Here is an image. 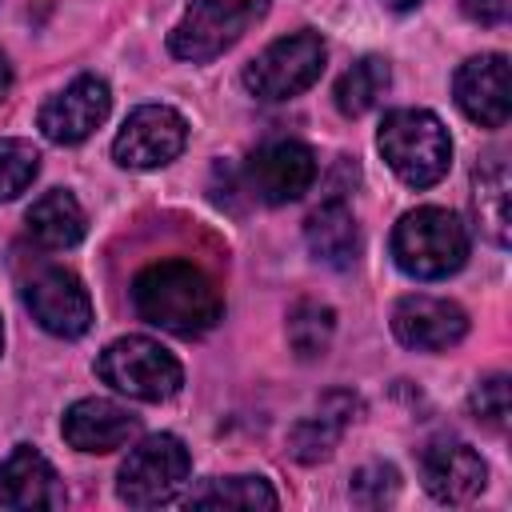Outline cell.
Returning a JSON list of instances; mask_svg holds the SVG:
<instances>
[{
	"instance_id": "cell-1",
	"label": "cell",
	"mask_w": 512,
	"mask_h": 512,
	"mask_svg": "<svg viewBox=\"0 0 512 512\" xmlns=\"http://www.w3.org/2000/svg\"><path fill=\"white\" fill-rule=\"evenodd\" d=\"M132 304L140 320L156 324L160 332L196 340L212 332L224 316L220 288L212 276L188 260H156L132 280Z\"/></svg>"
},
{
	"instance_id": "cell-26",
	"label": "cell",
	"mask_w": 512,
	"mask_h": 512,
	"mask_svg": "<svg viewBox=\"0 0 512 512\" xmlns=\"http://www.w3.org/2000/svg\"><path fill=\"white\" fill-rule=\"evenodd\" d=\"M348 492H352L356 504H364V508H380V504L396 500V492H400V476H396L392 464H364V468L352 472V488H348Z\"/></svg>"
},
{
	"instance_id": "cell-5",
	"label": "cell",
	"mask_w": 512,
	"mask_h": 512,
	"mask_svg": "<svg viewBox=\"0 0 512 512\" xmlns=\"http://www.w3.org/2000/svg\"><path fill=\"white\" fill-rule=\"evenodd\" d=\"M268 0H188L184 16L168 32V52L188 64H204L228 52L260 16Z\"/></svg>"
},
{
	"instance_id": "cell-19",
	"label": "cell",
	"mask_w": 512,
	"mask_h": 512,
	"mask_svg": "<svg viewBox=\"0 0 512 512\" xmlns=\"http://www.w3.org/2000/svg\"><path fill=\"white\" fill-rule=\"evenodd\" d=\"M24 228H28V236L40 248H52L56 252V248L80 244L88 220H84V208H80V200L72 192L52 188V192H44V196L32 200V208L24 212Z\"/></svg>"
},
{
	"instance_id": "cell-18",
	"label": "cell",
	"mask_w": 512,
	"mask_h": 512,
	"mask_svg": "<svg viewBox=\"0 0 512 512\" xmlns=\"http://www.w3.org/2000/svg\"><path fill=\"white\" fill-rule=\"evenodd\" d=\"M304 240L312 256L328 268H352V260L360 256V228L344 200H324L304 220Z\"/></svg>"
},
{
	"instance_id": "cell-3",
	"label": "cell",
	"mask_w": 512,
	"mask_h": 512,
	"mask_svg": "<svg viewBox=\"0 0 512 512\" xmlns=\"http://www.w3.org/2000/svg\"><path fill=\"white\" fill-rule=\"evenodd\" d=\"M376 148L408 188H432L452 164V136L428 108L388 112L376 132Z\"/></svg>"
},
{
	"instance_id": "cell-17",
	"label": "cell",
	"mask_w": 512,
	"mask_h": 512,
	"mask_svg": "<svg viewBox=\"0 0 512 512\" xmlns=\"http://www.w3.org/2000/svg\"><path fill=\"white\" fill-rule=\"evenodd\" d=\"M360 412V400L352 392H328L308 416H300L288 432V448L300 464H316L324 456H332V448L340 444L344 428L352 424V416Z\"/></svg>"
},
{
	"instance_id": "cell-11",
	"label": "cell",
	"mask_w": 512,
	"mask_h": 512,
	"mask_svg": "<svg viewBox=\"0 0 512 512\" xmlns=\"http://www.w3.org/2000/svg\"><path fill=\"white\" fill-rule=\"evenodd\" d=\"M392 332L404 348L416 352H448L468 336V312L456 300L412 292L392 308Z\"/></svg>"
},
{
	"instance_id": "cell-23",
	"label": "cell",
	"mask_w": 512,
	"mask_h": 512,
	"mask_svg": "<svg viewBox=\"0 0 512 512\" xmlns=\"http://www.w3.org/2000/svg\"><path fill=\"white\" fill-rule=\"evenodd\" d=\"M332 332H336V312L320 300H296L292 312H288V344L300 360H312V356H324L328 344H332Z\"/></svg>"
},
{
	"instance_id": "cell-28",
	"label": "cell",
	"mask_w": 512,
	"mask_h": 512,
	"mask_svg": "<svg viewBox=\"0 0 512 512\" xmlns=\"http://www.w3.org/2000/svg\"><path fill=\"white\" fill-rule=\"evenodd\" d=\"M8 88H12V64H8V56L0 52V100L8 96Z\"/></svg>"
},
{
	"instance_id": "cell-20",
	"label": "cell",
	"mask_w": 512,
	"mask_h": 512,
	"mask_svg": "<svg viewBox=\"0 0 512 512\" xmlns=\"http://www.w3.org/2000/svg\"><path fill=\"white\" fill-rule=\"evenodd\" d=\"M392 84V68L384 56H360L340 80H336V108L344 116H364L368 108H376V100L388 92Z\"/></svg>"
},
{
	"instance_id": "cell-4",
	"label": "cell",
	"mask_w": 512,
	"mask_h": 512,
	"mask_svg": "<svg viewBox=\"0 0 512 512\" xmlns=\"http://www.w3.org/2000/svg\"><path fill=\"white\" fill-rule=\"evenodd\" d=\"M96 376L120 396L160 404L180 392L184 368L180 360L152 336H120L96 356Z\"/></svg>"
},
{
	"instance_id": "cell-27",
	"label": "cell",
	"mask_w": 512,
	"mask_h": 512,
	"mask_svg": "<svg viewBox=\"0 0 512 512\" xmlns=\"http://www.w3.org/2000/svg\"><path fill=\"white\" fill-rule=\"evenodd\" d=\"M460 8L468 20H476L484 28H496L512 16V0H460Z\"/></svg>"
},
{
	"instance_id": "cell-22",
	"label": "cell",
	"mask_w": 512,
	"mask_h": 512,
	"mask_svg": "<svg viewBox=\"0 0 512 512\" xmlns=\"http://www.w3.org/2000/svg\"><path fill=\"white\" fill-rule=\"evenodd\" d=\"M192 508H276L280 496L264 476H224L188 492Z\"/></svg>"
},
{
	"instance_id": "cell-16",
	"label": "cell",
	"mask_w": 512,
	"mask_h": 512,
	"mask_svg": "<svg viewBox=\"0 0 512 512\" xmlns=\"http://www.w3.org/2000/svg\"><path fill=\"white\" fill-rule=\"evenodd\" d=\"M60 504H64V484L56 468L32 444H16L0 460V508L32 512V508H60Z\"/></svg>"
},
{
	"instance_id": "cell-2",
	"label": "cell",
	"mask_w": 512,
	"mask_h": 512,
	"mask_svg": "<svg viewBox=\"0 0 512 512\" xmlns=\"http://www.w3.org/2000/svg\"><path fill=\"white\" fill-rule=\"evenodd\" d=\"M392 260L412 280H444L468 260V228L448 208H412L392 228Z\"/></svg>"
},
{
	"instance_id": "cell-6",
	"label": "cell",
	"mask_w": 512,
	"mask_h": 512,
	"mask_svg": "<svg viewBox=\"0 0 512 512\" xmlns=\"http://www.w3.org/2000/svg\"><path fill=\"white\" fill-rule=\"evenodd\" d=\"M188 448L180 436L172 432H156V436H144L128 460L120 464V476H116V496L128 504V508H156V504H168L184 480H188Z\"/></svg>"
},
{
	"instance_id": "cell-8",
	"label": "cell",
	"mask_w": 512,
	"mask_h": 512,
	"mask_svg": "<svg viewBox=\"0 0 512 512\" xmlns=\"http://www.w3.org/2000/svg\"><path fill=\"white\" fill-rule=\"evenodd\" d=\"M316 152L300 140H268L260 144L244 168H240V188L260 200V204H292L316 184Z\"/></svg>"
},
{
	"instance_id": "cell-12",
	"label": "cell",
	"mask_w": 512,
	"mask_h": 512,
	"mask_svg": "<svg viewBox=\"0 0 512 512\" xmlns=\"http://www.w3.org/2000/svg\"><path fill=\"white\" fill-rule=\"evenodd\" d=\"M108 108H112L108 84L100 76H76L68 88L44 100L36 128L52 144H80L108 120Z\"/></svg>"
},
{
	"instance_id": "cell-15",
	"label": "cell",
	"mask_w": 512,
	"mask_h": 512,
	"mask_svg": "<svg viewBox=\"0 0 512 512\" xmlns=\"http://www.w3.org/2000/svg\"><path fill=\"white\" fill-rule=\"evenodd\" d=\"M60 432H64V440H68L76 452H96V456H104V452L124 448V444L140 432V420H136L124 404H116V400L84 396V400H76V404L64 412Z\"/></svg>"
},
{
	"instance_id": "cell-30",
	"label": "cell",
	"mask_w": 512,
	"mask_h": 512,
	"mask_svg": "<svg viewBox=\"0 0 512 512\" xmlns=\"http://www.w3.org/2000/svg\"><path fill=\"white\" fill-rule=\"evenodd\" d=\"M0 348H4V324H0Z\"/></svg>"
},
{
	"instance_id": "cell-24",
	"label": "cell",
	"mask_w": 512,
	"mask_h": 512,
	"mask_svg": "<svg viewBox=\"0 0 512 512\" xmlns=\"http://www.w3.org/2000/svg\"><path fill=\"white\" fill-rule=\"evenodd\" d=\"M40 172V152L32 140H20V136H8L0 140V204L4 200H16Z\"/></svg>"
},
{
	"instance_id": "cell-25",
	"label": "cell",
	"mask_w": 512,
	"mask_h": 512,
	"mask_svg": "<svg viewBox=\"0 0 512 512\" xmlns=\"http://www.w3.org/2000/svg\"><path fill=\"white\" fill-rule=\"evenodd\" d=\"M468 408H472V416H476L484 428L504 432V428H508V412H512V400H508V376L496 372V376L480 380V384L472 388V396H468Z\"/></svg>"
},
{
	"instance_id": "cell-14",
	"label": "cell",
	"mask_w": 512,
	"mask_h": 512,
	"mask_svg": "<svg viewBox=\"0 0 512 512\" xmlns=\"http://www.w3.org/2000/svg\"><path fill=\"white\" fill-rule=\"evenodd\" d=\"M452 96L460 112L480 128H504L512 112V84H508V56L484 52L456 68Z\"/></svg>"
},
{
	"instance_id": "cell-21",
	"label": "cell",
	"mask_w": 512,
	"mask_h": 512,
	"mask_svg": "<svg viewBox=\"0 0 512 512\" xmlns=\"http://www.w3.org/2000/svg\"><path fill=\"white\" fill-rule=\"evenodd\" d=\"M476 216L484 224V232L504 244L508 240V168H504V156L492 152L480 168H476Z\"/></svg>"
},
{
	"instance_id": "cell-7",
	"label": "cell",
	"mask_w": 512,
	"mask_h": 512,
	"mask_svg": "<svg viewBox=\"0 0 512 512\" xmlns=\"http://www.w3.org/2000/svg\"><path fill=\"white\" fill-rule=\"evenodd\" d=\"M324 60H328V48L316 32L304 28V32L280 36L244 68V88L256 100H272V104L292 100L320 80Z\"/></svg>"
},
{
	"instance_id": "cell-29",
	"label": "cell",
	"mask_w": 512,
	"mask_h": 512,
	"mask_svg": "<svg viewBox=\"0 0 512 512\" xmlns=\"http://www.w3.org/2000/svg\"><path fill=\"white\" fill-rule=\"evenodd\" d=\"M420 0H384V8H392V12H404V8H416Z\"/></svg>"
},
{
	"instance_id": "cell-9",
	"label": "cell",
	"mask_w": 512,
	"mask_h": 512,
	"mask_svg": "<svg viewBox=\"0 0 512 512\" xmlns=\"http://www.w3.org/2000/svg\"><path fill=\"white\" fill-rule=\"evenodd\" d=\"M188 144V124L176 108L168 104H140L136 112H128L124 128L112 140V156L120 168H164L168 160H176Z\"/></svg>"
},
{
	"instance_id": "cell-10",
	"label": "cell",
	"mask_w": 512,
	"mask_h": 512,
	"mask_svg": "<svg viewBox=\"0 0 512 512\" xmlns=\"http://www.w3.org/2000/svg\"><path fill=\"white\" fill-rule=\"evenodd\" d=\"M24 308L32 312V320L60 336V340H76L92 328V300H88V288L80 284L76 272L68 268H40L36 276L24 280Z\"/></svg>"
},
{
	"instance_id": "cell-13",
	"label": "cell",
	"mask_w": 512,
	"mask_h": 512,
	"mask_svg": "<svg viewBox=\"0 0 512 512\" xmlns=\"http://www.w3.org/2000/svg\"><path fill=\"white\" fill-rule=\"evenodd\" d=\"M420 480L440 504H468L484 492L488 468L480 452L456 436H436L420 448Z\"/></svg>"
}]
</instances>
